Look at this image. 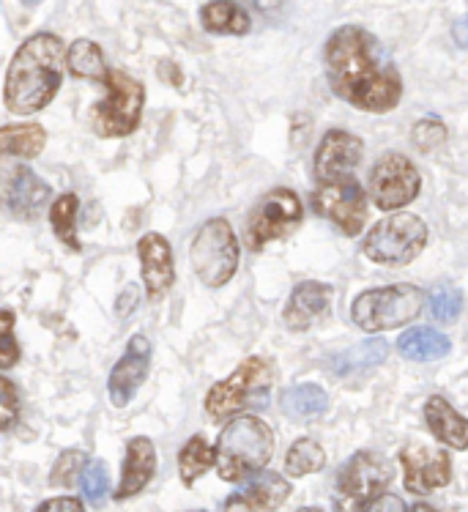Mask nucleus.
<instances>
[{
    "instance_id": "nucleus-13",
    "label": "nucleus",
    "mask_w": 468,
    "mask_h": 512,
    "mask_svg": "<svg viewBox=\"0 0 468 512\" xmlns=\"http://www.w3.org/2000/svg\"><path fill=\"white\" fill-rule=\"evenodd\" d=\"M400 463L406 469V488L411 493H433L452 480V460L444 450L411 441L400 450Z\"/></svg>"
},
{
    "instance_id": "nucleus-7",
    "label": "nucleus",
    "mask_w": 468,
    "mask_h": 512,
    "mask_svg": "<svg viewBox=\"0 0 468 512\" xmlns=\"http://www.w3.org/2000/svg\"><path fill=\"white\" fill-rule=\"evenodd\" d=\"M395 477L392 463L378 452H356L337 477L334 507L337 512H364L370 510L375 499L384 496V488Z\"/></svg>"
},
{
    "instance_id": "nucleus-10",
    "label": "nucleus",
    "mask_w": 468,
    "mask_h": 512,
    "mask_svg": "<svg viewBox=\"0 0 468 512\" xmlns=\"http://www.w3.org/2000/svg\"><path fill=\"white\" fill-rule=\"evenodd\" d=\"M315 211L334 222L345 236H359L367 222V198L354 176H337L329 181H318L312 195Z\"/></svg>"
},
{
    "instance_id": "nucleus-12",
    "label": "nucleus",
    "mask_w": 468,
    "mask_h": 512,
    "mask_svg": "<svg viewBox=\"0 0 468 512\" xmlns=\"http://www.w3.org/2000/svg\"><path fill=\"white\" fill-rule=\"evenodd\" d=\"M419 170L403 154H384L370 173V198L381 211H395L419 195Z\"/></svg>"
},
{
    "instance_id": "nucleus-41",
    "label": "nucleus",
    "mask_w": 468,
    "mask_h": 512,
    "mask_svg": "<svg viewBox=\"0 0 468 512\" xmlns=\"http://www.w3.org/2000/svg\"><path fill=\"white\" fill-rule=\"evenodd\" d=\"M411 512H438V510H436V507H433V504L419 502V504H414V507H411Z\"/></svg>"
},
{
    "instance_id": "nucleus-3",
    "label": "nucleus",
    "mask_w": 468,
    "mask_h": 512,
    "mask_svg": "<svg viewBox=\"0 0 468 512\" xmlns=\"http://www.w3.org/2000/svg\"><path fill=\"white\" fill-rule=\"evenodd\" d=\"M274 455V433L263 419L252 414L230 419L219 433L217 469L228 482H241L260 471Z\"/></svg>"
},
{
    "instance_id": "nucleus-31",
    "label": "nucleus",
    "mask_w": 468,
    "mask_h": 512,
    "mask_svg": "<svg viewBox=\"0 0 468 512\" xmlns=\"http://www.w3.org/2000/svg\"><path fill=\"white\" fill-rule=\"evenodd\" d=\"M88 469V455L80 450L63 452L61 458L55 460L50 474L52 488H69L77 477H83V471Z\"/></svg>"
},
{
    "instance_id": "nucleus-28",
    "label": "nucleus",
    "mask_w": 468,
    "mask_h": 512,
    "mask_svg": "<svg viewBox=\"0 0 468 512\" xmlns=\"http://www.w3.org/2000/svg\"><path fill=\"white\" fill-rule=\"evenodd\" d=\"M69 69L74 77H88V80H107V74H110V69L104 66L99 44L91 39H77L69 47Z\"/></svg>"
},
{
    "instance_id": "nucleus-17",
    "label": "nucleus",
    "mask_w": 468,
    "mask_h": 512,
    "mask_svg": "<svg viewBox=\"0 0 468 512\" xmlns=\"http://www.w3.org/2000/svg\"><path fill=\"white\" fill-rule=\"evenodd\" d=\"M140 263H143V280H146L148 296L162 299L173 283H176V266H173V250L162 233H146L140 244Z\"/></svg>"
},
{
    "instance_id": "nucleus-34",
    "label": "nucleus",
    "mask_w": 468,
    "mask_h": 512,
    "mask_svg": "<svg viewBox=\"0 0 468 512\" xmlns=\"http://www.w3.org/2000/svg\"><path fill=\"white\" fill-rule=\"evenodd\" d=\"M414 146L422 151V154H436L438 148L447 143V126L436 121V118H425L414 124Z\"/></svg>"
},
{
    "instance_id": "nucleus-29",
    "label": "nucleus",
    "mask_w": 468,
    "mask_h": 512,
    "mask_svg": "<svg viewBox=\"0 0 468 512\" xmlns=\"http://www.w3.org/2000/svg\"><path fill=\"white\" fill-rule=\"evenodd\" d=\"M326 463V452L318 441L312 439H299L293 441V447L285 455V469L291 477H307V474H315V471L323 469Z\"/></svg>"
},
{
    "instance_id": "nucleus-19",
    "label": "nucleus",
    "mask_w": 468,
    "mask_h": 512,
    "mask_svg": "<svg viewBox=\"0 0 468 512\" xmlns=\"http://www.w3.org/2000/svg\"><path fill=\"white\" fill-rule=\"evenodd\" d=\"M52 189L33 170L17 168L6 184V209L22 222L36 220L42 214L44 203L50 200Z\"/></svg>"
},
{
    "instance_id": "nucleus-35",
    "label": "nucleus",
    "mask_w": 468,
    "mask_h": 512,
    "mask_svg": "<svg viewBox=\"0 0 468 512\" xmlns=\"http://www.w3.org/2000/svg\"><path fill=\"white\" fill-rule=\"evenodd\" d=\"M20 392L11 384L9 376H0V428L9 430L20 417Z\"/></svg>"
},
{
    "instance_id": "nucleus-11",
    "label": "nucleus",
    "mask_w": 468,
    "mask_h": 512,
    "mask_svg": "<svg viewBox=\"0 0 468 512\" xmlns=\"http://www.w3.org/2000/svg\"><path fill=\"white\" fill-rule=\"evenodd\" d=\"M304 206L299 195L293 189H271L266 198L260 200L255 211L250 214V222H247V233H244V241L250 250H260L266 247L269 241L282 239L288 236L299 222H302Z\"/></svg>"
},
{
    "instance_id": "nucleus-14",
    "label": "nucleus",
    "mask_w": 468,
    "mask_h": 512,
    "mask_svg": "<svg viewBox=\"0 0 468 512\" xmlns=\"http://www.w3.org/2000/svg\"><path fill=\"white\" fill-rule=\"evenodd\" d=\"M148 367H151V340L146 335H135L126 345L124 359L113 367L110 381H107V392L113 406L124 408L129 400L135 398L140 384L146 381Z\"/></svg>"
},
{
    "instance_id": "nucleus-22",
    "label": "nucleus",
    "mask_w": 468,
    "mask_h": 512,
    "mask_svg": "<svg viewBox=\"0 0 468 512\" xmlns=\"http://www.w3.org/2000/svg\"><path fill=\"white\" fill-rule=\"evenodd\" d=\"M386 356H389V343L384 337H373V340H364V343L348 348L343 354L332 356V367L337 376H359L373 370L375 365H381Z\"/></svg>"
},
{
    "instance_id": "nucleus-43",
    "label": "nucleus",
    "mask_w": 468,
    "mask_h": 512,
    "mask_svg": "<svg viewBox=\"0 0 468 512\" xmlns=\"http://www.w3.org/2000/svg\"><path fill=\"white\" fill-rule=\"evenodd\" d=\"M195 512H203V510H195Z\"/></svg>"
},
{
    "instance_id": "nucleus-36",
    "label": "nucleus",
    "mask_w": 468,
    "mask_h": 512,
    "mask_svg": "<svg viewBox=\"0 0 468 512\" xmlns=\"http://www.w3.org/2000/svg\"><path fill=\"white\" fill-rule=\"evenodd\" d=\"M3 318V329H0V337H3V348H0V367L3 370H9V367L17 365V359H20V345L14 340V313H11L9 307L0 313Z\"/></svg>"
},
{
    "instance_id": "nucleus-33",
    "label": "nucleus",
    "mask_w": 468,
    "mask_h": 512,
    "mask_svg": "<svg viewBox=\"0 0 468 512\" xmlns=\"http://www.w3.org/2000/svg\"><path fill=\"white\" fill-rule=\"evenodd\" d=\"M80 488H83V496L88 499L91 507H102L104 499H107V493H110V477H107L104 463H99V460L88 463V469H85L83 477H80Z\"/></svg>"
},
{
    "instance_id": "nucleus-24",
    "label": "nucleus",
    "mask_w": 468,
    "mask_h": 512,
    "mask_svg": "<svg viewBox=\"0 0 468 512\" xmlns=\"http://www.w3.org/2000/svg\"><path fill=\"white\" fill-rule=\"evenodd\" d=\"M47 146V132L39 124H17L0 129V151L6 157L33 159Z\"/></svg>"
},
{
    "instance_id": "nucleus-16",
    "label": "nucleus",
    "mask_w": 468,
    "mask_h": 512,
    "mask_svg": "<svg viewBox=\"0 0 468 512\" xmlns=\"http://www.w3.org/2000/svg\"><path fill=\"white\" fill-rule=\"evenodd\" d=\"M288 496H291V485L280 474L263 471L230 496L225 502V512H277Z\"/></svg>"
},
{
    "instance_id": "nucleus-37",
    "label": "nucleus",
    "mask_w": 468,
    "mask_h": 512,
    "mask_svg": "<svg viewBox=\"0 0 468 512\" xmlns=\"http://www.w3.org/2000/svg\"><path fill=\"white\" fill-rule=\"evenodd\" d=\"M137 304H140V288H137L135 283L126 285L124 291H121V296L115 299V315L118 318H129V313H135Z\"/></svg>"
},
{
    "instance_id": "nucleus-9",
    "label": "nucleus",
    "mask_w": 468,
    "mask_h": 512,
    "mask_svg": "<svg viewBox=\"0 0 468 512\" xmlns=\"http://www.w3.org/2000/svg\"><path fill=\"white\" fill-rule=\"evenodd\" d=\"M427 225L416 214H395L375 225L364 239V255L378 266H406L422 252Z\"/></svg>"
},
{
    "instance_id": "nucleus-38",
    "label": "nucleus",
    "mask_w": 468,
    "mask_h": 512,
    "mask_svg": "<svg viewBox=\"0 0 468 512\" xmlns=\"http://www.w3.org/2000/svg\"><path fill=\"white\" fill-rule=\"evenodd\" d=\"M36 512H85L80 499H74V496H61V499H50V502H44L42 507Z\"/></svg>"
},
{
    "instance_id": "nucleus-42",
    "label": "nucleus",
    "mask_w": 468,
    "mask_h": 512,
    "mask_svg": "<svg viewBox=\"0 0 468 512\" xmlns=\"http://www.w3.org/2000/svg\"><path fill=\"white\" fill-rule=\"evenodd\" d=\"M296 512H323L321 507H302V510H296Z\"/></svg>"
},
{
    "instance_id": "nucleus-5",
    "label": "nucleus",
    "mask_w": 468,
    "mask_h": 512,
    "mask_svg": "<svg viewBox=\"0 0 468 512\" xmlns=\"http://www.w3.org/2000/svg\"><path fill=\"white\" fill-rule=\"evenodd\" d=\"M271 370L260 356L244 359L225 381L211 387L206 398V411L214 419H225L247 411V408H263L269 403Z\"/></svg>"
},
{
    "instance_id": "nucleus-23",
    "label": "nucleus",
    "mask_w": 468,
    "mask_h": 512,
    "mask_svg": "<svg viewBox=\"0 0 468 512\" xmlns=\"http://www.w3.org/2000/svg\"><path fill=\"white\" fill-rule=\"evenodd\" d=\"M397 351L411 362H436L452 351L447 335H441L430 326H416L411 332H403L397 340Z\"/></svg>"
},
{
    "instance_id": "nucleus-2",
    "label": "nucleus",
    "mask_w": 468,
    "mask_h": 512,
    "mask_svg": "<svg viewBox=\"0 0 468 512\" xmlns=\"http://www.w3.org/2000/svg\"><path fill=\"white\" fill-rule=\"evenodd\" d=\"M66 63L69 55L58 36L36 33L25 39L6 72V107L17 115L42 113L61 88Z\"/></svg>"
},
{
    "instance_id": "nucleus-26",
    "label": "nucleus",
    "mask_w": 468,
    "mask_h": 512,
    "mask_svg": "<svg viewBox=\"0 0 468 512\" xmlns=\"http://www.w3.org/2000/svg\"><path fill=\"white\" fill-rule=\"evenodd\" d=\"M282 411L296 422L321 417L329 411V395L318 384H296L282 395Z\"/></svg>"
},
{
    "instance_id": "nucleus-15",
    "label": "nucleus",
    "mask_w": 468,
    "mask_h": 512,
    "mask_svg": "<svg viewBox=\"0 0 468 512\" xmlns=\"http://www.w3.org/2000/svg\"><path fill=\"white\" fill-rule=\"evenodd\" d=\"M362 140L343 129L326 132L315 151V178L329 181L337 176H351V170L362 162Z\"/></svg>"
},
{
    "instance_id": "nucleus-20",
    "label": "nucleus",
    "mask_w": 468,
    "mask_h": 512,
    "mask_svg": "<svg viewBox=\"0 0 468 512\" xmlns=\"http://www.w3.org/2000/svg\"><path fill=\"white\" fill-rule=\"evenodd\" d=\"M156 474V450L146 436H137L126 447L124 474H121V488L115 491V499H129L146 488Z\"/></svg>"
},
{
    "instance_id": "nucleus-25",
    "label": "nucleus",
    "mask_w": 468,
    "mask_h": 512,
    "mask_svg": "<svg viewBox=\"0 0 468 512\" xmlns=\"http://www.w3.org/2000/svg\"><path fill=\"white\" fill-rule=\"evenodd\" d=\"M200 22L211 33H225V36L250 33V14L239 3H206L200 9Z\"/></svg>"
},
{
    "instance_id": "nucleus-18",
    "label": "nucleus",
    "mask_w": 468,
    "mask_h": 512,
    "mask_svg": "<svg viewBox=\"0 0 468 512\" xmlns=\"http://www.w3.org/2000/svg\"><path fill=\"white\" fill-rule=\"evenodd\" d=\"M329 307H332V285L315 283V280L299 283L285 307V324L293 332H307L329 315Z\"/></svg>"
},
{
    "instance_id": "nucleus-27",
    "label": "nucleus",
    "mask_w": 468,
    "mask_h": 512,
    "mask_svg": "<svg viewBox=\"0 0 468 512\" xmlns=\"http://www.w3.org/2000/svg\"><path fill=\"white\" fill-rule=\"evenodd\" d=\"M214 463H217V450H211L203 436H192L178 455V471L184 485H192L198 477H203Z\"/></svg>"
},
{
    "instance_id": "nucleus-30",
    "label": "nucleus",
    "mask_w": 468,
    "mask_h": 512,
    "mask_svg": "<svg viewBox=\"0 0 468 512\" xmlns=\"http://www.w3.org/2000/svg\"><path fill=\"white\" fill-rule=\"evenodd\" d=\"M74 217H77V195H61V198L52 203L50 209V222L55 236L63 241V247L69 250H80V241L74 233Z\"/></svg>"
},
{
    "instance_id": "nucleus-8",
    "label": "nucleus",
    "mask_w": 468,
    "mask_h": 512,
    "mask_svg": "<svg viewBox=\"0 0 468 512\" xmlns=\"http://www.w3.org/2000/svg\"><path fill=\"white\" fill-rule=\"evenodd\" d=\"M107 96L94 107V129L102 137H126L132 135L143 115L146 91L129 77L124 69H110L107 74Z\"/></svg>"
},
{
    "instance_id": "nucleus-40",
    "label": "nucleus",
    "mask_w": 468,
    "mask_h": 512,
    "mask_svg": "<svg viewBox=\"0 0 468 512\" xmlns=\"http://www.w3.org/2000/svg\"><path fill=\"white\" fill-rule=\"evenodd\" d=\"M455 42H458L460 47H468V14L455 25Z\"/></svg>"
},
{
    "instance_id": "nucleus-6",
    "label": "nucleus",
    "mask_w": 468,
    "mask_h": 512,
    "mask_svg": "<svg viewBox=\"0 0 468 512\" xmlns=\"http://www.w3.org/2000/svg\"><path fill=\"white\" fill-rule=\"evenodd\" d=\"M239 252V241L230 222L225 217H214L195 233L189 247V261L206 288H222L239 269Z\"/></svg>"
},
{
    "instance_id": "nucleus-4",
    "label": "nucleus",
    "mask_w": 468,
    "mask_h": 512,
    "mask_svg": "<svg viewBox=\"0 0 468 512\" xmlns=\"http://www.w3.org/2000/svg\"><path fill=\"white\" fill-rule=\"evenodd\" d=\"M422 304H425V293L416 285H386V288L359 293L351 307V318L362 332H384V329L411 324L422 313Z\"/></svg>"
},
{
    "instance_id": "nucleus-39",
    "label": "nucleus",
    "mask_w": 468,
    "mask_h": 512,
    "mask_svg": "<svg viewBox=\"0 0 468 512\" xmlns=\"http://www.w3.org/2000/svg\"><path fill=\"white\" fill-rule=\"evenodd\" d=\"M367 512H406V504H403V499L395 496V493H384L381 499H375V502L370 504V510Z\"/></svg>"
},
{
    "instance_id": "nucleus-21",
    "label": "nucleus",
    "mask_w": 468,
    "mask_h": 512,
    "mask_svg": "<svg viewBox=\"0 0 468 512\" xmlns=\"http://www.w3.org/2000/svg\"><path fill=\"white\" fill-rule=\"evenodd\" d=\"M425 419L430 433L441 444H447L452 450H468V419L460 417L455 408L449 406L447 398L433 395L425 403Z\"/></svg>"
},
{
    "instance_id": "nucleus-32",
    "label": "nucleus",
    "mask_w": 468,
    "mask_h": 512,
    "mask_svg": "<svg viewBox=\"0 0 468 512\" xmlns=\"http://www.w3.org/2000/svg\"><path fill=\"white\" fill-rule=\"evenodd\" d=\"M463 310V293L458 288H452V285H441L436 291L430 293V313L436 321L441 324H452L455 318Z\"/></svg>"
},
{
    "instance_id": "nucleus-1",
    "label": "nucleus",
    "mask_w": 468,
    "mask_h": 512,
    "mask_svg": "<svg viewBox=\"0 0 468 512\" xmlns=\"http://www.w3.org/2000/svg\"><path fill=\"white\" fill-rule=\"evenodd\" d=\"M326 77L334 94L367 113H389L400 105L403 80L362 25H343L326 39Z\"/></svg>"
}]
</instances>
